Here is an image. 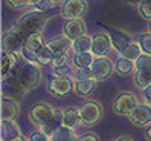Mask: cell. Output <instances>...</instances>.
<instances>
[{
  "label": "cell",
  "mask_w": 151,
  "mask_h": 141,
  "mask_svg": "<svg viewBox=\"0 0 151 141\" xmlns=\"http://www.w3.org/2000/svg\"><path fill=\"white\" fill-rule=\"evenodd\" d=\"M52 58H54V51L49 46H44L41 49V52L38 54V63L40 65H49V63H52Z\"/></svg>",
  "instance_id": "f546056e"
},
{
  "label": "cell",
  "mask_w": 151,
  "mask_h": 141,
  "mask_svg": "<svg viewBox=\"0 0 151 141\" xmlns=\"http://www.w3.org/2000/svg\"><path fill=\"white\" fill-rule=\"evenodd\" d=\"M130 121L136 127H145L151 124V104L148 103H139L137 108L131 112Z\"/></svg>",
  "instance_id": "ba28073f"
},
{
  "label": "cell",
  "mask_w": 151,
  "mask_h": 141,
  "mask_svg": "<svg viewBox=\"0 0 151 141\" xmlns=\"http://www.w3.org/2000/svg\"><path fill=\"white\" fill-rule=\"evenodd\" d=\"M19 115V104L15 103V100L9 95L2 97V110H0V118L2 121L6 120H15V117Z\"/></svg>",
  "instance_id": "e0dca14e"
},
{
  "label": "cell",
  "mask_w": 151,
  "mask_h": 141,
  "mask_svg": "<svg viewBox=\"0 0 151 141\" xmlns=\"http://www.w3.org/2000/svg\"><path fill=\"white\" fill-rule=\"evenodd\" d=\"M20 55H22V58L28 60V61H34V63H38V54H35V52L31 51L28 46H23V48H22Z\"/></svg>",
  "instance_id": "d590c367"
},
{
  "label": "cell",
  "mask_w": 151,
  "mask_h": 141,
  "mask_svg": "<svg viewBox=\"0 0 151 141\" xmlns=\"http://www.w3.org/2000/svg\"><path fill=\"white\" fill-rule=\"evenodd\" d=\"M24 43H26V39H24L15 28L6 31V32L3 34V39H2V46H3L5 51L20 52L22 48L24 46Z\"/></svg>",
  "instance_id": "30bf717a"
},
{
  "label": "cell",
  "mask_w": 151,
  "mask_h": 141,
  "mask_svg": "<svg viewBox=\"0 0 151 141\" xmlns=\"http://www.w3.org/2000/svg\"><path fill=\"white\" fill-rule=\"evenodd\" d=\"M113 49V43L109 32H99L93 37L92 52L96 57H107Z\"/></svg>",
  "instance_id": "9c48e42d"
},
{
  "label": "cell",
  "mask_w": 151,
  "mask_h": 141,
  "mask_svg": "<svg viewBox=\"0 0 151 141\" xmlns=\"http://www.w3.org/2000/svg\"><path fill=\"white\" fill-rule=\"evenodd\" d=\"M92 70H93V77L96 80H107L111 77L114 72V66L107 57H95L93 63H92Z\"/></svg>",
  "instance_id": "52a82bcc"
},
{
  "label": "cell",
  "mask_w": 151,
  "mask_h": 141,
  "mask_svg": "<svg viewBox=\"0 0 151 141\" xmlns=\"http://www.w3.org/2000/svg\"><path fill=\"white\" fill-rule=\"evenodd\" d=\"M63 124H64V110L60 109V108H55L54 113H52V117L46 123H44L40 129L44 132V134H47L49 137H52Z\"/></svg>",
  "instance_id": "5bb4252c"
},
{
  "label": "cell",
  "mask_w": 151,
  "mask_h": 141,
  "mask_svg": "<svg viewBox=\"0 0 151 141\" xmlns=\"http://www.w3.org/2000/svg\"><path fill=\"white\" fill-rule=\"evenodd\" d=\"M147 138L151 141V124L148 126V130H147Z\"/></svg>",
  "instance_id": "7bdbcfd3"
},
{
  "label": "cell",
  "mask_w": 151,
  "mask_h": 141,
  "mask_svg": "<svg viewBox=\"0 0 151 141\" xmlns=\"http://www.w3.org/2000/svg\"><path fill=\"white\" fill-rule=\"evenodd\" d=\"M142 98H144L145 103L151 104V84H148L147 87L142 89Z\"/></svg>",
  "instance_id": "60d3db41"
},
{
  "label": "cell",
  "mask_w": 151,
  "mask_h": 141,
  "mask_svg": "<svg viewBox=\"0 0 151 141\" xmlns=\"http://www.w3.org/2000/svg\"><path fill=\"white\" fill-rule=\"evenodd\" d=\"M54 2H55V3H60V2H63V0H54Z\"/></svg>",
  "instance_id": "f6af8a7d"
},
{
  "label": "cell",
  "mask_w": 151,
  "mask_h": 141,
  "mask_svg": "<svg viewBox=\"0 0 151 141\" xmlns=\"http://www.w3.org/2000/svg\"><path fill=\"white\" fill-rule=\"evenodd\" d=\"M148 28H150V32H151V22H150V25H148Z\"/></svg>",
  "instance_id": "bcb514c9"
},
{
  "label": "cell",
  "mask_w": 151,
  "mask_h": 141,
  "mask_svg": "<svg viewBox=\"0 0 151 141\" xmlns=\"http://www.w3.org/2000/svg\"><path fill=\"white\" fill-rule=\"evenodd\" d=\"M139 14L144 17V19L151 20V0H142V2L137 5Z\"/></svg>",
  "instance_id": "e575fe53"
},
{
  "label": "cell",
  "mask_w": 151,
  "mask_h": 141,
  "mask_svg": "<svg viewBox=\"0 0 151 141\" xmlns=\"http://www.w3.org/2000/svg\"><path fill=\"white\" fill-rule=\"evenodd\" d=\"M137 43L140 45L142 51L147 52V54H151V32H144L139 35Z\"/></svg>",
  "instance_id": "4dcf8cb0"
},
{
  "label": "cell",
  "mask_w": 151,
  "mask_h": 141,
  "mask_svg": "<svg viewBox=\"0 0 151 141\" xmlns=\"http://www.w3.org/2000/svg\"><path fill=\"white\" fill-rule=\"evenodd\" d=\"M2 91L3 95H9V97H17L23 92H26L23 89V86L20 83V80L17 78V75L14 72H9L6 75H2Z\"/></svg>",
  "instance_id": "7c38bea8"
},
{
  "label": "cell",
  "mask_w": 151,
  "mask_h": 141,
  "mask_svg": "<svg viewBox=\"0 0 151 141\" xmlns=\"http://www.w3.org/2000/svg\"><path fill=\"white\" fill-rule=\"evenodd\" d=\"M107 32L110 34V39H111V43H113V49H116L119 54L131 43L130 35H128L125 31H122V29L107 28Z\"/></svg>",
  "instance_id": "2e32d148"
},
{
  "label": "cell",
  "mask_w": 151,
  "mask_h": 141,
  "mask_svg": "<svg viewBox=\"0 0 151 141\" xmlns=\"http://www.w3.org/2000/svg\"><path fill=\"white\" fill-rule=\"evenodd\" d=\"M20 63V55L19 52L14 51H5L2 49V75L9 74L14 68Z\"/></svg>",
  "instance_id": "ac0fdd59"
},
{
  "label": "cell",
  "mask_w": 151,
  "mask_h": 141,
  "mask_svg": "<svg viewBox=\"0 0 151 141\" xmlns=\"http://www.w3.org/2000/svg\"><path fill=\"white\" fill-rule=\"evenodd\" d=\"M24 46H28L31 51L35 52V54H40L41 49L46 46V45H44L43 35H41L40 32H37V34L31 35V37H28V40H26V43H24Z\"/></svg>",
  "instance_id": "4316f807"
},
{
  "label": "cell",
  "mask_w": 151,
  "mask_h": 141,
  "mask_svg": "<svg viewBox=\"0 0 151 141\" xmlns=\"http://www.w3.org/2000/svg\"><path fill=\"white\" fill-rule=\"evenodd\" d=\"M114 141H133V140L128 138V137H119V138H116Z\"/></svg>",
  "instance_id": "b9f144b4"
},
{
  "label": "cell",
  "mask_w": 151,
  "mask_h": 141,
  "mask_svg": "<svg viewBox=\"0 0 151 141\" xmlns=\"http://www.w3.org/2000/svg\"><path fill=\"white\" fill-rule=\"evenodd\" d=\"M79 123H81V115H79L78 108H67L64 110V124L75 129Z\"/></svg>",
  "instance_id": "d4e9b609"
},
{
  "label": "cell",
  "mask_w": 151,
  "mask_h": 141,
  "mask_svg": "<svg viewBox=\"0 0 151 141\" xmlns=\"http://www.w3.org/2000/svg\"><path fill=\"white\" fill-rule=\"evenodd\" d=\"M28 2H29V5H34V6H35V5L40 2V0H28Z\"/></svg>",
  "instance_id": "ee69618b"
},
{
  "label": "cell",
  "mask_w": 151,
  "mask_h": 141,
  "mask_svg": "<svg viewBox=\"0 0 151 141\" xmlns=\"http://www.w3.org/2000/svg\"><path fill=\"white\" fill-rule=\"evenodd\" d=\"M96 78H87V80H76L75 81V92L78 97L90 95L96 87Z\"/></svg>",
  "instance_id": "ffe728a7"
},
{
  "label": "cell",
  "mask_w": 151,
  "mask_h": 141,
  "mask_svg": "<svg viewBox=\"0 0 151 141\" xmlns=\"http://www.w3.org/2000/svg\"><path fill=\"white\" fill-rule=\"evenodd\" d=\"M69 63V57H67V52L64 51H58V52H54V58H52V66H63V65H67Z\"/></svg>",
  "instance_id": "d6a6232c"
},
{
  "label": "cell",
  "mask_w": 151,
  "mask_h": 141,
  "mask_svg": "<svg viewBox=\"0 0 151 141\" xmlns=\"http://www.w3.org/2000/svg\"><path fill=\"white\" fill-rule=\"evenodd\" d=\"M76 140L78 138L75 137L73 129L66 126V124H63L54 135L50 137V141H76Z\"/></svg>",
  "instance_id": "603a6c76"
},
{
  "label": "cell",
  "mask_w": 151,
  "mask_h": 141,
  "mask_svg": "<svg viewBox=\"0 0 151 141\" xmlns=\"http://www.w3.org/2000/svg\"><path fill=\"white\" fill-rule=\"evenodd\" d=\"M75 66L72 65L70 66L69 63L67 65H63V66H55L54 70H52V74L54 77H61V78H72L73 74H75Z\"/></svg>",
  "instance_id": "f1b7e54d"
},
{
  "label": "cell",
  "mask_w": 151,
  "mask_h": 141,
  "mask_svg": "<svg viewBox=\"0 0 151 141\" xmlns=\"http://www.w3.org/2000/svg\"><path fill=\"white\" fill-rule=\"evenodd\" d=\"M46 15H44V11H31L28 14H24L22 19L15 23L14 28L19 31L23 37L28 40V37L37 34L41 31V28L46 23Z\"/></svg>",
  "instance_id": "7a4b0ae2"
},
{
  "label": "cell",
  "mask_w": 151,
  "mask_h": 141,
  "mask_svg": "<svg viewBox=\"0 0 151 141\" xmlns=\"http://www.w3.org/2000/svg\"><path fill=\"white\" fill-rule=\"evenodd\" d=\"M92 45H93V37H88L84 34L72 41V49L75 52H88L92 51Z\"/></svg>",
  "instance_id": "cb8c5ba5"
},
{
  "label": "cell",
  "mask_w": 151,
  "mask_h": 141,
  "mask_svg": "<svg viewBox=\"0 0 151 141\" xmlns=\"http://www.w3.org/2000/svg\"><path fill=\"white\" fill-rule=\"evenodd\" d=\"M54 110H55V108H52V106L46 101H40L37 104H34L31 108V110H29L31 123L35 124V126H38V127H41L44 123L52 117Z\"/></svg>",
  "instance_id": "5b68a950"
},
{
  "label": "cell",
  "mask_w": 151,
  "mask_h": 141,
  "mask_svg": "<svg viewBox=\"0 0 151 141\" xmlns=\"http://www.w3.org/2000/svg\"><path fill=\"white\" fill-rule=\"evenodd\" d=\"M54 0H40V2L35 5V9H38V11H47L50 9L52 6H54Z\"/></svg>",
  "instance_id": "74e56055"
},
{
  "label": "cell",
  "mask_w": 151,
  "mask_h": 141,
  "mask_svg": "<svg viewBox=\"0 0 151 141\" xmlns=\"http://www.w3.org/2000/svg\"><path fill=\"white\" fill-rule=\"evenodd\" d=\"M46 46H49L54 52H58V51H64L67 52L70 48H72V40H70L67 35H61V37H55L46 43Z\"/></svg>",
  "instance_id": "7402d4cb"
},
{
  "label": "cell",
  "mask_w": 151,
  "mask_h": 141,
  "mask_svg": "<svg viewBox=\"0 0 151 141\" xmlns=\"http://www.w3.org/2000/svg\"><path fill=\"white\" fill-rule=\"evenodd\" d=\"M79 115L84 126H95L102 118V106L96 100H87L79 108Z\"/></svg>",
  "instance_id": "277c9868"
},
{
  "label": "cell",
  "mask_w": 151,
  "mask_h": 141,
  "mask_svg": "<svg viewBox=\"0 0 151 141\" xmlns=\"http://www.w3.org/2000/svg\"><path fill=\"white\" fill-rule=\"evenodd\" d=\"M114 69H116V74H119L122 77L131 75L136 70V61H133L130 58H125V57L119 55L116 65H114Z\"/></svg>",
  "instance_id": "d6986e66"
},
{
  "label": "cell",
  "mask_w": 151,
  "mask_h": 141,
  "mask_svg": "<svg viewBox=\"0 0 151 141\" xmlns=\"http://www.w3.org/2000/svg\"><path fill=\"white\" fill-rule=\"evenodd\" d=\"M76 141H101V140H99V137H98L95 132H87V134L78 137Z\"/></svg>",
  "instance_id": "ab89813d"
},
{
  "label": "cell",
  "mask_w": 151,
  "mask_h": 141,
  "mask_svg": "<svg viewBox=\"0 0 151 141\" xmlns=\"http://www.w3.org/2000/svg\"><path fill=\"white\" fill-rule=\"evenodd\" d=\"M136 69H150L151 70V54L142 52V55L136 60Z\"/></svg>",
  "instance_id": "836d02e7"
},
{
  "label": "cell",
  "mask_w": 151,
  "mask_h": 141,
  "mask_svg": "<svg viewBox=\"0 0 151 141\" xmlns=\"http://www.w3.org/2000/svg\"><path fill=\"white\" fill-rule=\"evenodd\" d=\"M6 3L11 8H15V9H20V8H24L26 5H29L28 0H6Z\"/></svg>",
  "instance_id": "f35d334b"
},
{
  "label": "cell",
  "mask_w": 151,
  "mask_h": 141,
  "mask_svg": "<svg viewBox=\"0 0 151 141\" xmlns=\"http://www.w3.org/2000/svg\"><path fill=\"white\" fill-rule=\"evenodd\" d=\"M73 78L76 81V80H87V78H95V77H93L92 68H76L75 74H73Z\"/></svg>",
  "instance_id": "1f68e13d"
},
{
  "label": "cell",
  "mask_w": 151,
  "mask_h": 141,
  "mask_svg": "<svg viewBox=\"0 0 151 141\" xmlns=\"http://www.w3.org/2000/svg\"><path fill=\"white\" fill-rule=\"evenodd\" d=\"M95 57L96 55L92 51H88V52H75V55L72 58V65L75 68H90Z\"/></svg>",
  "instance_id": "44dd1931"
},
{
  "label": "cell",
  "mask_w": 151,
  "mask_h": 141,
  "mask_svg": "<svg viewBox=\"0 0 151 141\" xmlns=\"http://www.w3.org/2000/svg\"><path fill=\"white\" fill-rule=\"evenodd\" d=\"M134 84L139 89H144L151 84V70L150 69H136L134 72Z\"/></svg>",
  "instance_id": "484cf974"
},
{
  "label": "cell",
  "mask_w": 151,
  "mask_h": 141,
  "mask_svg": "<svg viewBox=\"0 0 151 141\" xmlns=\"http://www.w3.org/2000/svg\"><path fill=\"white\" fill-rule=\"evenodd\" d=\"M63 32L73 41L75 39L86 34V23L81 17H78V19H67L63 26Z\"/></svg>",
  "instance_id": "4fadbf2b"
},
{
  "label": "cell",
  "mask_w": 151,
  "mask_h": 141,
  "mask_svg": "<svg viewBox=\"0 0 151 141\" xmlns=\"http://www.w3.org/2000/svg\"><path fill=\"white\" fill-rule=\"evenodd\" d=\"M137 97L133 94V92H128V91H124V92H119L116 95V98L113 101V112L116 115H121V117H130L131 112L137 108Z\"/></svg>",
  "instance_id": "3957f363"
},
{
  "label": "cell",
  "mask_w": 151,
  "mask_h": 141,
  "mask_svg": "<svg viewBox=\"0 0 151 141\" xmlns=\"http://www.w3.org/2000/svg\"><path fill=\"white\" fill-rule=\"evenodd\" d=\"M17 141H24V140H22V138H20V140H17Z\"/></svg>",
  "instance_id": "7dc6e473"
},
{
  "label": "cell",
  "mask_w": 151,
  "mask_h": 141,
  "mask_svg": "<svg viewBox=\"0 0 151 141\" xmlns=\"http://www.w3.org/2000/svg\"><path fill=\"white\" fill-rule=\"evenodd\" d=\"M28 141H50V137H49L47 134H44V132L40 129V130L31 132Z\"/></svg>",
  "instance_id": "8d00e7d4"
},
{
  "label": "cell",
  "mask_w": 151,
  "mask_h": 141,
  "mask_svg": "<svg viewBox=\"0 0 151 141\" xmlns=\"http://www.w3.org/2000/svg\"><path fill=\"white\" fill-rule=\"evenodd\" d=\"M0 137H2V141H17L22 138V129L19 127V124L14 120L2 121Z\"/></svg>",
  "instance_id": "9a60e30c"
},
{
  "label": "cell",
  "mask_w": 151,
  "mask_h": 141,
  "mask_svg": "<svg viewBox=\"0 0 151 141\" xmlns=\"http://www.w3.org/2000/svg\"><path fill=\"white\" fill-rule=\"evenodd\" d=\"M88 9L86 0H66L61 6V15L64 19H78L83 17Z\"/></svg>",
  "instance_id": "8992f818"
},
{
  "label": "cell",
  "mask_w": 151,
  "mask_h": 141,
  "mask_svg": "<svg viewBox=\"0 0 151 141\" xmlns=\"http://www.w3.org/2000/svg\"><path fill=\"white\" fill-rule=\"evenodd\" d=\"M75 89V83L72 78H61V77H55L54 80L49 83V92L52 95L63 98L67 94H70Z\"/></svg>",
  "instance_id": "8fae6325"
},
{
  "label": "cell",
  "mask_w": 151,
  "mask_h": 141,
  "mask_svg": "<svg viewBox=\"0 0 151 141\" xmlns=\"http://www.w3.org/2000/svg\"><path fill=\"white\" fill-rule=\"evenodd\" d=\"M142 48H140V45L139 43H134V41H131L130 45L124 49L119 55H122V57H125V58H130V60H133V61H136L140 55H142Z\"/></svg>",
  "instance_id": "83f0119b"
},
{
  "label": "cell",
  "mask_w": 151,
  "mask_h": 141,
  "mask_svg": "<svg viewBox=\"0 0 151 141\" xmlns=\"http://www.w3.org/2000/svg\"><path fill=\"white\" fill-rule=\"evenodd\" d=\"M11 72L17 75L24 91H32L41 83V68L38 66V63H34V61L22 58L20 63Z\"/></svg>",
  "instance_id": "6da1fadb"
}]
</instances>
